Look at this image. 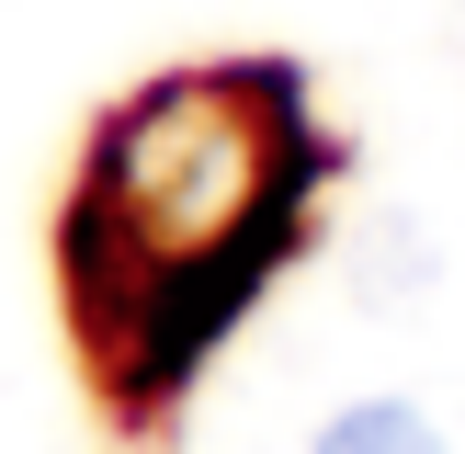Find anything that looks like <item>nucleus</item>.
<instances>
[{
    "label": "nucleus",
    "instance_id": "nucleus-3",
    "mask_svg": "<svg viewBox=\"0 0 465 454\" xmlns=\"http://www.w3.org/2000/svg\"><path fill=\"white\" fill-rule=\"evenodd\" d=\"M307 454H443V420L420 398H352L307 431Z\"/></svg>",
    "mask_w": 465,
    "mask_h": 454
},
{
    "label": "nucleus",
    "instance_id": "nucleus-2",
    "mask_svg": "<svg viewBox=\"0 0 465 454\" xmlns=\"http://www.w3.org/2000/svg\"><path fill=\"white\" fill-rule=\"evenodd\" d=\"M341 295H352L363 318H409L443 295V239H431V216H409V204H375V216L352 227V250H341Z\"/></svg>",
    "mask_w": 465,
    "mask_h": 454
},
{
    "label": "nucleus",
    "instance_id": "nucleus-4",
    "mask_svg": "<svg viewBox=\"0 0 465 454\" xmlns=\"http://www.w3.org/2000/svg\"><path fill=\"white\" fill-rule=\"evenodd\" d=\"M454 12H465V0H454Z\"/></svg>",
    "mask_w": 465,
    "mask_h": 454
},
{
    "label": "nucleus",
    "instance_id": "nucleus-1",
    "mask_svg": "<svg viewBox=\"0 0 465 454\" xmlns=\"http://www.w3.org/2000/svg\"><path fill=\"white\" fill-rule=\"evenodd\" d=\"M284 193V114L250 80H182L148 114H125L91 171V227L125 239L136 284H182V272L227 262Z\"/></svg>",
    "mask_w": 465,
    "mask_h": 454
}]
</instances>
